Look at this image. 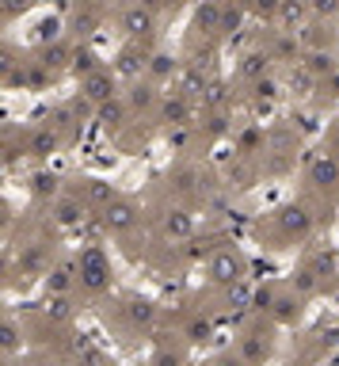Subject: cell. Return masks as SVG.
Here are the masks:
<instances>
[{
    "label": "cell",
    "instance_id": "1",
    "mask_svg": "<svg viewBox=\"0 0 339 366\" xmlns=\"http://www.w3.org/2000/svg\"><path fill=\"white\" fill-rule=\"evenodd\" d=\"M77 275H80V286L88 294H103L111 286V256L99 248V244H88L77 260Z\"/></svg>",
    "mask_w": 339,
    "mask_h": 366
},
{
    "label": "cell",
    "instance_id": "2",
    "mask_svg": "<svg viewBox=\"0 0 339 366\" xmlns=\"http://www.w3.org/2000/svg\"><path fill=\"white\" fill-rule=\"evenodd\" d=\"M244 271H248V264H244V256H240V252H233V248H218L210 256V264H206L210 283L214 286H225V290L244 283Z\"/></svg>",
    "mask_w": 339,
    "mask_h": 366
},
{
    "label": "cell",
    "instance_id": "3",
    "mask_svg": "<svg viewBox=\"0 0 339 366\" xmlns=\"http://www.w3.org/2000/svg\"><path fill=\"white\" fill-rule=\"evenodd\" d=\"M137 221H141V210H137L134 202H126V199H115V202L103 206V229L115 233V237H126V233H134Z\"/></svg>",
    "mask_w": 339,
    "mask_h": 366
},
{
    "label": "cell",
    "instance_id": "4",
    "mask_svg": "<svg viewBox=\"0 0 339 366\" xmlns=\"http://www.w3.org/2000/svg\"><path fill=\"white\" fill-rule=\"evenodd\" d=\"M275 221H278V233L286 240H305L309 233H313V214L305 210V206H282V210H275Z\"/></svg>",
    "mask_w": 339,
    "mask_h": 366
},
{
    "label": "cell",
    "instance_id": "5",
    "mask_svg": "<svg viewBox=\"0 0 339 366\" xmlns=\"http://www.w3.org/2000/svg\"><path fill=\"white\" fill-rule=\"evenodd\" d=\"M115 92H118V73L96 69V73H88V77H80V99L96 103V107L99 103H111Z\"/></svg>",
    "mask_w": 339,
    "mask_h": 366
},
{
    "label": "cell",
    "instance_id": "6",
    "mask_svg": "<svg viewBox=\"0 0 339 366\" xmlns=\"http://www.w3.org/2000/svg\"><path fill=\"white\" fill-rule=\"evenodd\" d=\"M156 111H160V122H164V126H187V122H191V96H183L180 88L164 92Z\"/></svg>",
    "mask_w": 339,
    "mask_h": 366
},
{
    "label": "cell",
    "instance_id": "7",
    "mask_svg": "<svg viewBox=\"0 0 339 366\" xmlns=\"http://www.w3.org/2000/svg\"><path fill=\"white\" fill-rule=\"evenodd\" d=\"M309 183L320 187V191H339V157L320 153L316 161L309 164Z\"/></svg>",
    "mask_w": 339,
    "mask_h": 366
},
{
    "label": "cell",
    "instance_id": "8",
    "mask_svg": "<svg viewBox=\"0 0 339 366\" xmlns=\"http://www.w3.org/2000/svg\"><path fill=\"white\" fill-rule=\"evenodd\" d=\"M122 31H126L130 39H149V35L156 31V16H153V8H145V4H130L126 12H122Z\"/></svg>",
    "mask_w": 339,
    "mask_h": 366
},
{
    "label": "cell",
    "instance_id": "9",
    "mask_svg": "<svg viewBox=\"0 0 339 366\" xmlns=\"http://www.w3.org/2000/svg\"><path fill=\"white\" fill-rule=\"evenodd\" d=\"M160 229H164V237H172V240H191L195 237L191 210H183V206H168L164 218H160Z\"/></svg>",
    "mask_w": 339,
    "mask_h": 366
},
{
    "label": "cell",
    "instance_id": "10",
    "mask_svg": "<svg viewBox=\"0 0 339 366\" xmlns=\"http://www.w3.org/2000/svg\"><path fill=\"white\" fill-rule=\"evenodd\" d=\"M84 218H88V206L80 199H73V195L54 202V221H58L61 229H77V225H84Z\"/></svg>",
    "mask_w": 339,
    "mask_h": 366
},
{
    "label": "cell",
    "instance_id": "11",
    "mask_svg": "<svg viewBox=\"0 0 339 366\" xmlns=\"http://www.w3.org/2000/svg\"><path fill=\"white\" fill-rule=\"evenodd\" d=\"M58 149H61V134H58V126H39V130L31 134V142H27V153L39 157V161L54 157Z\"/></svg>",
    "mask_w": 339,
    "mask_h": 366
},
{
    "label": "cell",
    "instance_id": "12",
    "mask_svg": "<svg viewBox=\"0 0 339 366\" xmlns=\"http://www.w3.org/2000/svg\"><path fill=\"white\" fill-rule=\"evenodd\" d=\"M122 313H126V324L130 328H149L156 321V305L149 302V298H130L126 305H122Z\"/></svg>",
    "mask_w": 339,
    "mask_h": 366
},
{
    "label": "cell",
    "instance_id": "13",
    "mask_svg": "<svg viewBox=\"0 0 339 366\" xmlns=\"http://www.w3.org/2000/svg\"><path fill=\"white\" fill-rule=\"evenodd\" d=\"M221 12H225L221 0H206L199 8V16H195V27H199L202 35H218L221 31Z\"/></svg>",
    "mask_w": 339,
    "mask_h": 366
},
{
    "label": "cell",
    "instance_id": "14",
    "mask_svg": "<svg viewBox=\"0 0 339 366\" xmlns=\"http://www.w3.org/2000/svg\"><path fill=\"white\" fill-rule=\"evenodd\" d=\"M77 279H80L77 275V264H58L50 275H46V290H50V294H69Z\"/></svg>",
    "mask_w": 339,
    "mask_h": 366
},
{
    "label": "cell",
    "instance_id": "15",
    "mask_svg": "<svg viewBox=\"0 0 339 366\" xmlns=\"http://www.w3.org/2000/svg\"><path fill=\"white\" fill-rule=\"evenodd\" d=\"M271 317H275L278 324H294L301 317V294H278L275 305H271Z\"/></svg>",
    "mask_w": 339,
    "mask_h": 366
},
{
    "label": "cell",
    "instance_id": "16",
    "mask_svg": "<svg viewBox=\"0 0 339 366\" xmlns=\"http://www.w3.org/2000/svg\"><path fill=\"white\" fill-rule=\"evenodd\" d=\"M96 122L103 130H118L122 122H126V103H122L118 96L111 103H99V107H96Z\"/></svg>",
    "mask_w": 339,
    "mask_h": 366
},
{
    "label": "cell",
    "instance_id": "17",
    "mask_svg": "<svg viewBox=\"0 0 339 366\" xmlns=\"http://www.w3.org/2000/svg\"><path fill=\"white\" fill-rule=\"evenodd\" d=\"M65 65H73V50L65 42H50L42 50V69L46 73H58V69H65Z\"/></svg>",
    "mask_w": 339,
    "mask_h": 366
},
{
    "label": "cell",
    "instance_id": "18",
    "mask_svg": "<svg viewBox=\"0 0 339 366\" xmlns=\"http://www.w3.org/2000/svg\"><path fill=\"white\" fill-rule=\"evenodd\" d=\"M305 16H313V12H309V0H282L275 20L282 27H297V23H305Z\"/></svg>",
    "mask_w": 339,
    "mask_h": 366
},
{
    "label": "cell",
    "instance_id": "19",
    "mask_svg": "<svg viewBox=\"0 0 339 366\" xmlns=\"http://www.w3.org/2000/svg\"><path fill=\"white\" fill-rule=\"evenodd\" d=\"M206 88H210V84H206V77H202V65H187V69L180 73V92L183 96H202Z\"/></svg>",
    "mask_w": 339,
    "mask_h": 366
},
{
    "label": "cell",
    "instance_id": "20",
    "mask_svg": "<svg viewBox=\"0 0 339 366\" xmlns=\"http://www.w3.org/2000/svg\"><path fill=\"white\" fill-rule=\"evenodd\" d=\"M240 359H244V366H263V359H267V343H263V336H244L240 340Z\"/></svg>",
    "mask_w": 339,
    "mask_h": 366
},
{
    "label": "cell",
    "instance_id": "21",
    "mask_svg": "<svg viewBox=\"0 0 339 366\" xmlns=\"http://www.w3.org/2000/svg\"><path fill=\"white\" fill-rule=\"evenodd\" d=\"M153 103H160V96L149 80H137L134 88H130V111H149Z\"/></svg>",
    "mask_w": 339,
    "mask_h": 366
},
{
    "label": "cell",
    "instance_id": "22",
    "mask_svg": "<svg viewBox=\"0 0 339 366\" xmlns=\"http://www.w3.org/2000/svg\"><path fill=\"white\" fill-rule=\"evenodd\" d=\"M271 61H275V54H248L240 69L248 80H263V77H271Z\"/></svg>",
    "mask_w": 339,
    "mask_h": 366
},
{
    "label": "cell",
    "instance_id": "23",
    "mask_svg": "<svg viewBox=\"0 0 339 366\" xmlns=\"http://www.w3.org/2000/svg\"><path fill=\"white\" fill-rule=\"evenodd\" d=\"M305 65H309V73H313L316 80H328V77H332V73L339 69L335 58H332V54H324V50H313V54L305 58Z\"/></svg>",
    "mask_w": 339,
    "mask_h": 366
},
{
    "label": "cell",
    "instance_id": "24",
    "mask_svg": "<svg viewBox=\"0 0 339 366\" xmlns=\"http://www.w3.org/2000/svg\"><path fill=\"white\" fill-rule=\"evenodd\" d=\"M244 12H248V4H240V0H225V12H221V31L218 35H233L237 27L244 23Z\"/></svg>",
    "mask_w": 339,
    "mask_h": 366
},
{
    "label": "cell",
    "instance_id": "25",
    "mask_svg": "<svg viewBox=\"0 0 339 366\" xmlns=\"http://www.w3.org/2000/svg\"><path fill=\"white\" fill-rule=\"evenodd\" d=\"M141 69H149L145 54H141V50H122V58H118V65H115L118 77H137Z\"/></svg>",
    "mask_w": 339,
    "mask_h": 366
},
{
    "label": "cell",
    "instance_id": "26",
    "mask_svg": "<svg viewBox=\"0 0 339 366\" xmlns=\"http://www.w3.org/2000/svg\"><path fill=\"white\" fill-rule=\"evenodd\" d=\"M77 77H88V73H96V69H103L99 65V58L88 50V46H80V50H73V65H69Z\"/></svg>",
    "mask_w": 339,
    "mask_h": 366
},
{
    "label": "cell",
    "instance_id": "27",
    "mask_svg": "<svg viewBox=\"0 0 339 366\" xmlns=\"http://www.w3.org/2000/svg\"><path fill=\"white\" fill-rule=\"evenodd\" d=\"M149 77H153V80L175 77V58H172V54H153V58H149Z\"/></svg>",
    "mask_w": 339,
    "mask_h": 366
},
{
    "label": "cell",
    "instance_id": "28",
    "mask_svg": "<svg viewBox=\"0 0 339 366\" xmlns=\"http://www.w3.org/2000/svg\"><path fill=\"white\" fill-rule=\"evenodd\" d=\"M31 195H39V199H54V195H58V176H50V172L31 176Z\"/></svg>",
    "mask_w": 339,
    "mask_h": 366
},
{
    "label": "cell",
    "instance_id": "29",
    "mask_svg": "<svg viewBox=\"0 0 339 366\" xmlns=\"http://www.w3.org/2000/svg\"><path fill=\"white\" fill-rule=\"evenodd\" d=\"M0 336H4V340H0V343H4V355L12 359V355L23 347V332L16 328V321H4V328H0Z\"/></svg>",
    "mask_w": 339,
    "mask_h": 366
},
{
    "label": "cell",
    "instance_id": "30",
    "mask_svg": "<svg viewBox=\"0 0 339 366\" xmlns=\"http://www.w3.org/2000/svg\"><path fill=\"white\" fill-rule=\"evenodd\" d=\"M316 286H320V279H316V271H313V267H301L297 275H294V294L305 298V294H313Z\"/></svg>",
    "mask_w": 339,
    "mask_h": 366
},
{
    "label": "cell",
    "instance_id": "31",
    "mask_svg": "<svg viewBox=\"0 0 339 366\" xmlns=\"http://www.w3.org/2000/svg\"><path fill=\"white\" fill-rule=\"evenodd\" d=\"M39 42H61V20L58 16H46V20L39 23Z\"/></svg>",
    "mask_w": 339,
    "mask_h": 366
},
{
    "label": "cell",
    "instance_id": "32",
    "mask_svg": "<svg viewBox=\"0 0 339 366\" xmlns=\"http://www.w3.org/2000/svg\"><path fill=\"white\" fill-rule=\"evenodd\" d=\"M214 336V328H210V321H202V317H195V321H187V340L191 343H206Z\"/></svg>",
    "mask_w": 339,
    "mask_h": 366
},
{
    "label": "cell",
    "instance_id": "33",
    "mask_svg": "<svg viewBox=\"0 0 339 366\" xmlns=\"http://www.w3.org/2000/svg\"><path fill=\"white\" fill-rule=\"evenodd\" d=\"M84 191H88V199H92V202H99V206L115 202V191H111V187L103 183V180H88V187H84Z\"/></svg>",
    "mask_w": 339,
    "mask_h": 366
},
{
    "label": "cell",
    "instance_id": "34",
    "mask_svg": "<svg viewBox=\"0 0 339 366\" xmlns=\"http://www.w3.org/2000/svg\"><path fill=\"white\" fill-rule=\"evenodd\" d=\"M252 290H248V283H237V286H229V309H248L252 305Z\"/></svg>",
    "mask_w": 339,
    "mask_h": 366
},
{
    "label": "cell",
    "instance_id": "35",
    "mask_svg": "<svg viewBox=\"0 0 339 366\" xmlns=\"http://www.w3.org/2000/svg\"><path fill=\"white\" fill-rule=\"evenodd\" d=\"M309 12L316 20H335L339 16V0H309Z\"/></svg>",
    "mask_w": 339,
    "mask_h": 366
},
{
    "label": "cell",
    "instance_id": "36",
    "mask_svg": "<svg viewBox=\"0 0 339 366\" xmlns=\"http://www.w3.org/2000/svg\"><path fill=\"white\" fill-rule=\"evenodd\" d=\"M46 313H50L54 321H69V302H65V294H50V302H46Z\"/></svg>",
    "mask_w": 339,
    "mask_h": 366
},
{
    "label": "cell",
    "instance_id": "37",
    "mask_svg": "<svg viewBox=\"0 0 339 366\" xmlns=\"http://www.w3.org/2000/svg\"><path fill=\"white\" fill-rule=\"evenodd\" d=\"M282 8V0H252V12L259 16V20H275Z\"/></svg>",
    "mask_w": 339,
    "mask_h": 366
},
{
    "label": "cell",
    "instance_id": "38",
    "mask_svg": "<svg viewBox=\"0 0 339 366\" xmlns=\"http://www.w3.org/2000/svg\"><path fill=\"white\" fill-rule=\"evenodd\" d=\"M256 96H259L263 103L278 99V80H275V77H263V80H256Z\"/></svg>",
    "mask_w": 339,
    "mask_h": 366
},
{
    "label": "cell",
    "instance_id": "39",
    "mask_svg": "<svg viewBox=\"0 0 339 366\" xmlns=\"http://www.w3.org/2000/svg\"><path fill=\"white\" fill-rule=\"evenodd\" d=\"M297 54V42L290 39L286 31H278V39H275V58H294Z\"/></svg>",
    "mask_w": 339,
    "mask_h": 366
},
{
    "label": "cell",
    "instance_id": "40",
    "mask_svg": "<svg viewBox=\"0 0 339 366\" xmlns=\"http://www.w3.org/2000/svg\"><path fill=\"white\" fill-rule=\"evenodd\" d=\"M275 298H278V294H275V290H271V286H267V290H256V298H252V305H256V309H263V313H271V305H275Z\"/></svg>",
    "mask_w": 339,
    "mask_h": 366
},
{
    "label": "cell",
    "instance_id": "41",
    "mask_svg": "<svg viewBox=\"0 0 339 366\" xmlns=\"http://www.w3.org/2000/svg\"><path fill=\"white\" fill-rule=\"evenodd\" d=\"M202 99L210 103V107H221L225 103V84H210V88L202 92Z\"/></svg>",
    "mask_w": 339,
    "mask_h": 366
},
{
    "label": "cell",
    "instance_id": "42",
    "mask_svg": "<svg viewBox=\"0 0 339 366\" xmlns=\"http://www.w3.org/2000/svg\"><path fill=\"white\" fill-rule=\"evenodd\" d=\"M20 264H23L27 271H39V267H42V252H39V248L23 252V260H20Z\"/></svg>",
    "mask_w": 339,
    "mask_h": 366
},
{
    "label": "cell",
    "instance_id": "43",
    "mask_svg": "<svg viewBox=\"0 0 339 366\" xmlns=\"http://www.w3.org/2000/svg\"><path fill=\"white\" fill-rule=\"evenodd\" d=\"M153 366H183V359H180V355H175V351H156Z\"/></svg>",
    "mask_w": 339,
    "mask_h": 366
},
{
    "label": "cell",
    "instance_id": "44",
    "mask_svg": "<svg viewBox=\"0 0 339 366\" xmlns=\"http://www.w3.org/2000/svg\"><path fill=\"white\" fill-rule=\"evenodd\" d=\"M175 187H180V191H191V187H195V172H191V168H183V172L175 176Z\"/></svg>",
    "mask_w": 339,
    "mask_h": 366
},
{
    "label": "cell",
    "instance_id": "45",
    "mask_svg": "<svg viewBox=\"0 0 339 366\" xmlns=\"http://www.w3.org/2000/svg\"><path fill=\"white\" fill-rule=\"evenodd\" d=\"M27 4H31V0H4V20H12V16L23 12Z\"/></svg>",
    "mask_w": 339,
    "mask_h": 366
},
{
    "label": "cell",
    "instance_id": "46",
    "mask_svg": "<svg viewBox=\"0 0 339 366\" xmlns=\"http://www.w3.org/2000/svg\"><path fill=\"white\" fill-rule=\"evenodd\" d=\"M324 92H328V96H332V99H339V69H335L332 77L324 80Z\"/></svg>",
    "mask_w": 339,
    "mask_h": 366
},
{
    "label": "cell",
    "instance_id": "47",
    "mask_svg": "<svg viewBox=\"0 0 339 366\" xmlns=\"http://www.w3.org/2000/svg\"><path fill=\"white\" fill-rule=\"evenodd\" d=\"M221 130H225V115H214L210 118V134H221Z\"/></svg>",
    "mask_w": 339,
    "mask_h": 366
},
{
    "label": "cell",
    "instance_id": "48",
    "mask_svg": "<svg viewBox=\"0 0 339 366\" xmlns=\"http://www.w3.org/2000/svg\"><path fill=\"white\" fill-rule=\"evenodd\" d=\"M141 4H145V8H156V4H160V0H141Z\"/></svg>",
    "mask_w": 339,
    "mask_h": 366
},
{
    "label": "cell",
    "instance_id": "49",
    "mask_svg": "<svg viewBox=\"0 0 339 366\" xmlns=\"http://www.w3.org/2000/svg\"><path fill=\"white\" fill-rule=\"evenodd\" d=\"M286 366H305V362H286Z\"/></svg>",
    "mask_w": 339,
    "mask_h": 366
},
{
    "label": "cell",
    "instance_id": "50",
    "mask_svg": "<svg viewBox=\"0 0 339 366\" xmlns=\"http://www.w3.org/2000/svg\"><path fill=\"white\" fill-rule=\"evenodd\" d=\"M111 366H115V362H111Z\"/></svg>",
    "mask_w": 339,
    "mask_h": 366
},
{
    "label": "cell",
    "instance_id": "51",
    "mask_svg": "<svg viewBox=\"0 0 339 366\" xmlns=\"http://www.w3.org/2000/svg\"><path fill=\"white\" fill-rule=\"evenodd\" d=\"M335 157H339V153H335Z\"/></svg>",
    "mask_w": 339,
    "mask_h": 366
}]
</instances>
